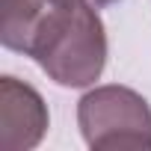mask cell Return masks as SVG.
Returning a JSON list of instances; mask_svg holds the SVG:
<instances>
[{
    "label": "cell",
    "mask_w": 151,
    "mask_h": 151,
    "mask_svg": "<svg viewBox=\"0 0 151 151\" xmlns=\"http://www.w3.org/2000/svg\"><path fill=\"white\" fill-rule=\"evenodd\" d=\"M50 127L45 98L24 80L0 77V148L3 151H30L36 148Z\"/></svg>",
    "instance_id": "obj_3"
},
{
    "label": "cell",
    "mask_w": 151,
    "mask_h": 151,
    "mask_svg": "<svg viewBox=\"0 0 151 151\" xmlns=\"http://www.w3.org/2000/svg\"><path fill=\"white\" fill-rule=\"evenodd\" d=\"M3 47L36 59L47 77L65 89L95 86L107 65V30L89 3L30 0Z\"/></svg>",
    "instance_id": "obj_1"
},
{
    "label": "cell",
    "mask_w": 151,
    "mask_h": 151,
    "mask_svg": "<svg viewBox=\"0 0 151 151\" xmlns=\"http://www.w3.org/2000/svg\"><path fill=\"white\" fill-rule=\"evenodd\" d=\"M59 3H89V6H95V9H107V6L119 3V0H59Z\"/></svg>",
    "instance_id": "obj_4"
},
{
    "label": "cell",
    "mask_w": 151,
    "mask_h": 151,
    "mask_svg": "<svg viewBox=\"0 0 151 151\" xmlns=\"http://www.w3.org/2000/svg\"><path fill=\"white\" fill-rule=\"evenodd\" d=\"M77 124L83 142L95 151L151 148V107L130 86L89 89L77 101Z\"/></svg>",
    "instance_id": "obj_2"
}]
</instances>
